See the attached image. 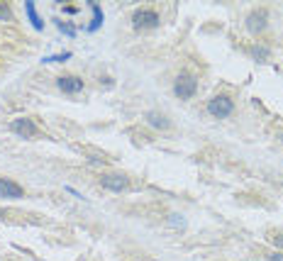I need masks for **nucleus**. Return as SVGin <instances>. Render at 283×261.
I'll use <instances>...</instances> for the list:
<instances>
[{"label": "nucleus", "mask_w": 283, "mask_h": 261, "mask_svg": "<svg viewBox=\"0 0 283 261\" xmlns=\"http://www.w3.org/2000/svg\"><path fill=\"white\" fill-rule=\"evenodd\" d=\"M159 22H161V17H159V13L154 8H139L132 15V27L134 30H154V27H159Z\"/></svg>", "instance_id": "1"}, {"label": "nucleus", "mask_w": 283, "mask_h": 261, "mask_svg": "<svg viewBox=\"0 0 283 261\" xmlns=\"http://www.w3.org/2000/svg\"><path fill=\"white\" fill-rule=\"evenodd\" d=\"M252 56L259 59V61H266V59L271 56V49L264 46V44H254V46H252Z\"/></svg>", "instance_id": "12"}, {"label": "nucleus", "mask_w": 283, "mask_h": 261, "mask_svg": "<svg viewBox=\"0 0 283 261\" xmlns=\"http://www.w3.org/2000/svg\"><path fill=\"white\" fill-rule=\"evenodd\" d=\"M25 10H27V15H30L32 27H34V30H44V22H42V17L37 15V8H34L32 0H27V3H25Z\"/></svg>", "instance_id": "10"}, {"label": "nucleus", "mask_w": 283, "mask_h": 261, "mask_svg": "<svg viewBox=\"0 0 283 261\" xmlns=\"http://www.w3.org/2000/svg\"><path fill=\"white\" fill-rule=\"evenodd\" d=\"M276 139H278V142L283 144V132H278V137H276Z\"/></svg>", "instance_id": "19"}, {"label": "nucleus", "mask_w": 283, "mask_h": 261, "mask_svg": "<svg viewBox=\"0 0 283 261\" xmlns=\"http://www.w3.org/2000/svg\"><path fill=\"white\" fill-rule=\"evenodd\" d=\"M54 22H56L59 32H63L66 37H76V27H74V25H68V22H61V20H54Z\"/></svg>", "instance_id": "13"}, {"label": "nucleus", "mask_w": 283, "mask_h": 261, "mask_svg": "<svg viewBox=\"0 0 283 261\" xmlns=\"http://www.w3.org/2000/svg\"><path fill=\"white\" fill-rule=\"evenodd\" d=\"M0 20H13V13L8 5H0Z\"/></svg>", "instance_id": "15"}, {"label": "nucleus", "mask_w": 283, "mask_h": 261, "mask_svg": "<svg viewBox=\"0 0 283 261\" xmlns=\"http://www.w3.org/2000/svg\"><path fill=\"white\" fill-rule=\"evenodd\" d=\"M207 112L218 120H225L235 112V100L230 95H215V98L207 100Z\"/></svg>", "instance_id": "2"}, {"label": "nucleus", "mask_w": 283, "mask_h": 261, "mask_svg": "<svg viewBox=\"0 0 283 261\" xmlns=\"http://www.w3.org/2000/svg\"><path fill=\"white\" fill-rule=\"evenodd\" d=\"M144 117H147V124H149V127H154V129H169V127H171L169 117H166V115H161L159 110H149Z\"/></svg>", "instance_id": "9"}, {"label": "nucleus", "mask_w": 283, "mask_h": 261, "mask_svg": "<svg viewBox=\"0 0 283 261\" xmlns=\"http://www.w3.org/2000/svg\"><path fill=\"white\" fill-rule=\"evenodd\" d=\"M10 129H13L17 137H22V139H32V137L39 135V129H37L34 120H30V117H17V120H13Z\"/></svg>", "instance_id": "4"}, {"label": "nucleus", "mask_w": 283, "mask_h": 261, "mask_svg": "<svg viewBox=\"0 0 283 261\" xmlns=\"http://www.w3.org/2000/svg\"><path fill=\"white\" fill-rule=\"evenodd\" d=\"M63 10H66L68 15H76V13H79V8H74V5H68V8H63Z\"/></svg>", "instance_id": "17"}, {"label": "nucleus", "mask_w": 283, "mask_h": 261, "mask_svg": "<svg viewBox=\"0 0 283 261\" xmlns=\"http://www.w3.org/2000/svg\"><path fill=\"white\" fill-rule=\"evenodd\" d=\"M266 27H268V13H266L264 8L252 10V13L247 15V30H249L252 34H261Z\"/></svg>", "instance_id": "5"}, {"label": "nucleus", "mask_w": 283, "mask_h": 261, "mask_svg": "<svg viewBox=\"0 0 283 261\" xmlns=\"http://www.w3.org/2000/svg\"><path fill=\"white\" fill-rule=\"evenodd\" d=\"M195 91H198V81L190 76V74H178L176 76V81H173V93H176V98H181V100H190L193 95H195Z\"/></svg>", "instance_id": "3"}, {"label": "nucleus", "mask_w": 283, "mask_h": 261, "mask_svg": "<svg viewBox=\"0 0 283 261\" xmlns=\"http://www.w3.org/2000/svg\"><path fill=\"white\" fill-rule=\"evenodd\" d=\"M71 59V51H63V54H54V56H44L42 61L44 63H59V61H68Z\"/></svg>", "instance_id": "14"}, {"label": "nucleus", "mask_w": 283, "mask_h": 261, "mask_svg": "<svg viewBox=\"0 0 283 261\" xmlns=\"http://www.w3.org/2000/svg\"><path fill=\"white\" fill-rule=\"evenodd\" d=\"M273 242H276L278 246H283V234H278V237H273Z\"/></svg>", "instance_id": "18"}, {"label": "nucleus", "mask_w": 283, "mask_h": 261, "mask_svg": "<svg viewBox=\"0 0 283 261\" xmlns=\"http://www.w3.org/2000/svg\"><path fill=\"white\" fill-rule=\"evenodd\" d=\"M0 198L20 200V198H25V188L13 178H0Z\"/></svg>", "instance_id": "7"}, {"label": "nucleus", "mask_w": 283, "mask_h": 261, "mask_svg": "<svg viewBox=\"0 0 283 261\" xmlns=\"http://www.w3.org/2000/svg\"><path fill=\"white\" fill-rule=\"evenodd\" d=\"M100 185L105 190H112V193H122L129 188V181L125 173H103L100 176Z\"/></svg>", "instance_id": "6"}, {"label": "nucleus", "mask_w": 283, "mask_h": 261, "mask_svg": "<svg viewBox=\"0 0 283 261\" xmlns=\"http://www.w3.org/2000/svg\"><path fill=\"white\" fill-rule=\"evenodd\" d=\"M56 86H59V91H63L68 95H76V93L83 91V78H79V76H61L56 81Z\"/></svg>", "instance_id": "8"}, {"label": "nucleus", "mask_w": 283, "mask_h": 261, "mask_svg": "<svg viewBox=\"0 0 283 261\" xmlns=\"http://www.w3.org/2000/svg\"><path fill=\"white\" fill-rule=\"evenodd\" d=\"M0 220H5V210H0Z\"/></svg>", "instance_id": "20"}, {"label": "nucleus", "mask_w": 283, "mask_h": 261, "mask_svg": "<svg viewBox=\"0 0 283 261\" xmlns=\"http://www.w3.org/2000/svg\"><path fill=\"white\" fill-rule=\"evenodd\" d=\"M91 8H93V22L88 25V32H95V30L103 25V10H100L98 3H91Z\"/></svg>", "instance_id": "11"}, {"label": "nucleus", "mask_w": 283, "mask_h": 261, "mask_svg": "<svg viewBox=\"0 0 283 261\" xmlns=\"http://www.w3.org/2000/svg\"><path fill=\"white\" fill-rule=\"evenodd\" d=\"M268 259H271V261H283V254H281V251H278V254H268Z\"/></svg>", "instance_id": "16"}]
</instances>
